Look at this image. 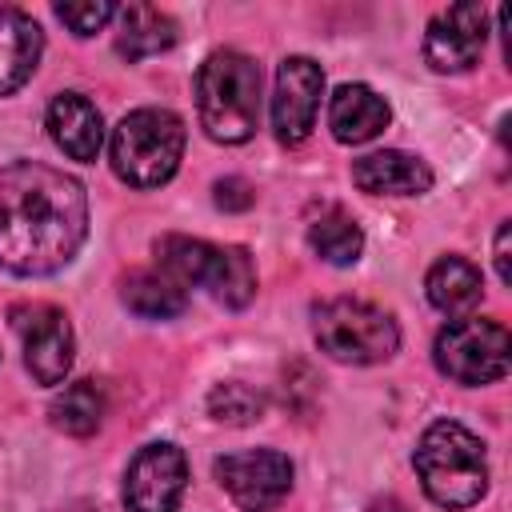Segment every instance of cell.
I'll return each instance as SVG.
<instances>
[{"mask_svg":"<svg viewBox=\"0 0 512 512\" xmlns=\"http://www.w3.org/2000/svg\"><path fill=\"white\" fill-rule=\"evenodd\" d=\"M312 336L320 352L340 364H380L400 348L396 320L384 308L352 296L324 300L312 312Z\"/></svg>","mask_w":512,"mask_h":512,"instance_id":"obj_6","label":"cell"},{"mask_svg":"<svg viewBox=\"0 0 512 512\" xmlns=\"http://www.w3.org/2000/svg\"><path fill=\"white\" fill-rule=\"evenodd\" d=\"M392 120V108L368 84H340L328 100V128L340 144H368Z\"/></svg>","mask_w":512,"mask_h":512,"instance_id":"obj_15","label":"cell"},{"mask_svg":"<svg viewBox=\"0 0 512 512\" xmlns=\"http://www.w3.org/2000/svg\"><path fill=\"white\" fill-rule=\"evenodd\" d=\"M8 320H12V332L20 336L24 368L32 372V380L48 384V388L64 384V376L72 368V352H76V336H72L68 316L56 304L24 300V304H12Z\"/></svg>","mask_w":512,"mask_h":512,"instance_id":"obj_8","label":"cell"},{"mask_svg":"<svg viewBox=\"0 0 512 512\" xmlns=\"http://www.w3.org/2000/svg\"><path fill=\"white\" fill-rule=\"evenodd\" d=\"M488 40V8L484 4H452L428 20L424 60L436 72H468Z\"/></svg>","mask_w":512,"mask_h":512,"instance_id":"obj_12","label":"cell"},{"mask_svg":"<svg viewBox=\"0 0 512 512\" xmlns=\"http://www.w3.org/2000/svg\"><path fill=\"white\" fill-rule=\"evenodd\" d=\"M412 464H416L424 496L440 508H472L488 492L484 440L476 432H468L460 420L428 424L416 444Z\"/></svg>","mask_w":512,"mask_h":512,"instance_id":"obj_2","label":"cell"},{"mask_svg":"<svg viewBox=\"0 0 512 512\" xmlns=\"http://www.w3.org/2000/svg\"><path fill=\"white\" fill-rule=\"evenodd\" d=\"M184 120L168 108L128 112L108 140L112 172L132 188H160L176 176L184 156Z\"/></svg>","mask_w":512,"mask_h":512,"instance_id":"obj_5","label":"cell"},{"mask_svg":"<svg viewBox=\"0 0 512 512\" xmlns=\"http://www.w3.org/2000/svg\"><path fill=\"white\" fill-rule=\"evenodd\" d=\"M424 292L444 316H468L484 296V276L464 256H440L424 276Z\"/></svg>","mask_w":512,"mask_h":512,"instance_id":"obj_17","label":"cell"},{"mask_svg":"<svg viewBox=\"0 0 512 512\" xmlns=\"http://www.w3.org/2000/svg\"><path fill=\"white\" fill-rule=\"evenodd\" d=\"M196 116L208 140L244 144L260 124V68L236 48H216L196 72Z\"/></svg>","mask_w":512,"mask_h":512,"instance_id":"obj_3","label":"cell"},{"mask_svg":"<svg viewBox=\"0 0 512 512\" xmlns=\"http://www.w3.org/2000/svg\"><path fill=\"white\" fill-rule=\"evenodd\" d=\"M120 32H116V52L124 60H144L156 52H168L176 44V20L152 4H128L116 8Z\"/></svg>","mask_w":512,"mask_h":512,"instance_id":"obj_18","label":"cell"},{"mask_svg":"<svg viewBox=\"0 0 512 512\" xmlns=\"http://www.w3.org/2000/svg\"><path fill=\"white\" fill-rule=\"evenodd\" d=\"M208 416L220 420V424H252L264 416V396L240 380H228V384H216L208 392Z\"/></svg>","mask_w":512,"mask_h":512,"instance_id":"obj_22","label":"cell"},{"mask_svg":"<svg viewBox=\"0 0 512 512\" xmlns=\"http://www.w3.org/2000/svg\"><path fill=\"white\" fill-rule=\"evenodd\" d=\"M320 96H324V68L312 56L280 60L272 88V128L280 144H300L316 128Z\"/></svg>","mask_w":512,"mask_h":512,"instance_id":"obj_11","label":"cell"},{"mask_svg":"<svg viewBox=\"0 0 512 512\" xmlns=\"http://www.w3.org/2000/svg\"><path fill=\"white\" fill-rule=\"evenodd\" d=\"M56 16H60L76 36H92V32H100L108 20H116V4H112V0H72V4H56Z\"/></svg>","mask_w":512,"mask_h":512,"instance_id":"obj_23","label":"cell"},{"mask_svg":"<svg viewBox=\"0 0 512 512\" xmlns=\"http://www.w3.org/2000/svg\"><path fill=\"white\" fill-rule=\"evenodd\" d=\"M156 268L172 276L180 288L200 284L224 308H244L256 296V268L240 244H208L196 236H160Z\"/></svg>","mask_w":512,"mask_h":512,"instance_id":"obj_4","label":"cell"},{"mask_svg":"<svg viewBox=\"0 0 512 512\" xmlns=\"http://www.w3.org/2000/svg\"><path fill=\"white\" fill-rule=\"evenodd\" d=\"M308 244H312V252H316L324 264L348 268V264H356L360 252H364V232H360V224H356L344 208H328V212H320V216L308 224Z\"/></svg>","mask_w":512,"mask_h":512,"instance_id":"obj_20","label":"cell"},{"mask_svg":"<svg viewBox=\"0 0 512 512\" xmlns=\"http://www.w3.org/2000/svg\"><path fill=\"white\" fill-rule=\"evenodd\" d=\"M508 236H512V228H508V220H504V224L496 228V252H492L500 284H512V268H508Z\"/></svg>","mask_w":512,"mask_h":512,"instance_id":"obj_25","label":"cell"},{"mask_svg":"<svg viewBox=\"0 0 512 512\" xmlns=\"http://www.w3.org/2000/svg\"><path fill=\"white\" fill-rule=\"evenodd\" d=\"M44 52L40 24L20 8H0V96L28 84Z\"/></svg>","mask_w":512,"mask_h":512,"instance_id":"obj_16","label":"cell"},{"mask_svg":"<svg viewBox=\"0 0 512 512\" xmlns=\"http://www.w3.org/2000/svg\"><path fill=\"white\" fill-rule=\"evenodd\" d=\"M212 200H216V208H224V212H244V208L256 204V188H252L248 180H240V176H224V180H216Z\"/></svg>","mask_w":512,"mask_h":512,"instance_id":"obj_24","label":"cell"},{"mask_svg":"<svg viewBox=\"0 0 512 512\" xmlns=\"http://www.w3.org/2000/svg\"><path fill=\"white\" fill-rule=\"evenodd\" d=\"M212 472L240 512H272L292 488V460L276 448L228 452L212 464Z\"/></svg>","mask_w":512,"mask_h":512,"instance_id":"obj_9","label":"cell"},{"mask_svg":"<svg viewBox=\"0 0 512 512\" xmlns=\"http://www.w3.org/2000/svg\"><path fill=\"white\" fill-rule=\"evenodd\" d=\"M436 368L456 384H496L508 376L512 364V336L500 320L484 316H456L436 332L432 344Z\"/></svg>","mask_w":512,"mask_h":512,"instance_id":"obj_7","label":"cell"},{"mask_svg":"<svg viewBox=\"0 0 512 512\" xmlns=\"http://www.w3.org/2000/svg\"><path fill=\"white\" fill-rule=\"evenodd\" d=\"M48 136L52 144L68 156V160H80V164H92L104 148V120H100V108L80 96V92H60L52 104H48Z\"/></svg>","mask_w":512,"mask_h":512,"instance_id":"obj_13","label":"cell"},{"mask_svg":"<svg viewBox=\"0 0 512 512\" xmlns=\"http://www.w3.org/2000/svg\"><path fill=\"white\" fill-rule=\"evenodd\" d=\"M52 428L68 432V436H92L104 420V392L92 380H72L64 392L52 396L48 404Z\"/></svg>","mask_w":512,"mask_h":512,"instance_id":"obj_21","label":"cell"},{"mask_svg":"<svg viewBox=\"0 0 512 512\" xmlns=\"http://www.w3.org/2000/svg\"><path fill=\"white\" fill-rule=\"evenodd\" d=\"M88 236V192L76 176L40 164H0V268L12 276H52Z\"/></svg>","mask_w":512,"mask_h":512,"instance_id":"obj_1","label":"cell"},{"mask_svg":"<svg viewBox=\"0 0 512 512\" xmlns=\"http://www.w3.org/2000/svg\"><path fill=\"white\" fill-rule=\"evenodd\" d=\"M188 488V460L176 444H144L124 472V508L128 512H176Z\"/></svg>","mask_w":512,"mask_h":512,"instance_id":"obj_10","label":"cell"},{"mask_svg":"<svg viewBox=\"0 0 512 512\" xmlns=\"http://www.w3.org/2000/svg\"><path fill=\"white\" fill-rule=\"evenodd\" d=\"M120 300L128 312L144 316V320H172L188 308V296L184 288L164 276L160 268H136L124 276V288H120Z\"/></svg>","mask_w":512,"mask_h":512,"instance_id":"obj_19","label":"cell"},{"mask_svg":"<svg viewBox=\"0 0 512 512\" xmlns=\"http://www.w3.org/2000/svg\"><path fill=\"white\" fill-rule=\"evenodd\" d=\"M352 184L368 196H420L432 188V168L412 152L384 148L352 164Z\"/></svg>","mask_w":512,"mask_h":512,"instance_id":"obj_14","label":"cell"}]
</instances>
